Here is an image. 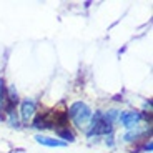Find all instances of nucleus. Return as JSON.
I'll return each instance as SVG.
<instances>
[{
	"instance_id": "f257e3e1",
	"label": "nucleus",
	"mask_w": 153,
	"mask_h": 153,
	"mask_svg": "<svg viewBox=\"0 0 153 153\" xmlns=\"http://www.w3.org/2000/svg\"><path fill=\"white\" fill-rule=\"evenodd\" d=\"M67 115L70 117V120L73 122V125L78 130L87 133V130L90 128V123H92V117H93L92 108L88 107L87 103H83V102H75V103H72L70 108L67 110Z\"/></svg>"
},
{
	"instance_id": "f03ea898",
	"label": "nucleus",
	"mask_w": 153,
	"mask_h": 153,
	"mask_svg": "<svg viewBox=\"0 0 153 153\" xmlns=\"http://www.w3.org/2000/svg\"><path fill=\"white\" fill-rule=\"evenodd\" d=\"M143 120H148V123H150V113L146 115V113H142V111L126 110L118 115V122L122 123V126L126 128V130H133V128L140 126L143 123Z\"/></svg>"
},
{
	"instance_id": "7ed1b4c3",
	"label": "nucleus",
	"mask_w": 153,
	"mask_h": 153,
	"mask_svg": "<svg viewBox=\"0 0 153 153\" xmlns=\"http://www.w3.org/2000/svg\"><path fill=\"white\" fill-rule=\"evenodd\" d=\"M150 133H152V125L150 123H142L140 126H137L133 130H126V133L123 135V142H126V143L138 142L142 138L150 137Z\"/></svg>"
},
{
	"instance_id": "20e7f679",
	"label": "nucleus",
	"mask_w": 153,
	"mask_h": 153,
	"mask_svg": "<svg viewBox=\"0 0 153 153\" xmlns=\"http://www.w3.org/2000/svg\"><path fill=\"white\" fill-rule=\"evenodd\" d=\"M20 120L23 123H28L35 118V115H37V102L33 98H25L22 100V103H20Z\"/></svg>"
},
{
	"instance_id": "39448f33",
	"label": "nucleus",
	"mask_w": 153,
	"mask_h": 153,
	"mask_svg": "<svg viewBox=\"0 0 153 153\" xmlns=\"http://www.w3.org/2000/svg\"><path fill=\"white\" fill-rule=\"evenodd\" d=\"M37 143L40 145H45V146H52V148H57V146H65L67 143L58 140V138H52V137H45V135H37L35 137Z\"/></svg>"
},
{
	"instance_id": "423d86ee",
	"label": "nucleus",
	"mask_w": 153,
	"mask_h": 153,
	"mask_svg": "<svg viewBox=\"0 0 153 153\" xmlns=\"http://www.w3.org/2000/svg\"><path fill=\"white\" fill-rule=\"evenodd\" d=\"M55 133H57V137H58V140H60V138H63V140H62V142H75V135H73V131L70 130L68 126H67V128H58V130H55Z\"/></svg>"
},
{
	"instance_id": "0eeeda50",
	"label": "nucleus",
	"mask_w": 153,
	"mask_h": 153,
	"mask_svg": "<svg viewBox=\"0 0 153 153\" xmlns=\"http://www.w3.org/2000/svg\"><path fill=\"white\" fill-rule=\"evenodd\" d=\"M7 103V87L4 85V80L0 78V113L4 115V108Z\"/></svg>"
},
{
	"instance_id": "6e6552de",
	"label": "nucleus",
	"mask_w": 153,
	"mask_h": 153,
	"mask_svg": "<svg viewBox=\"0 0 153 153\" xmlns=\"http://www.w3.org/2000/svg\"><path fill=\"white\" fill-rule=\"evenodd\" d=\"M5 118V117H4V115H2V113H0V122H2V120H4Z\"/></svg>"
}]
</instances>
